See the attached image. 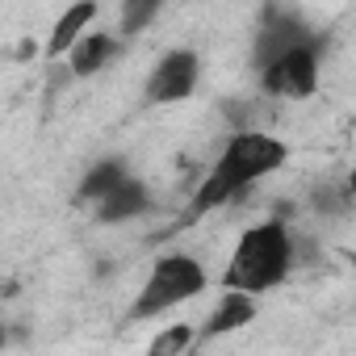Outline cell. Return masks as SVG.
I'll list each match as a JSON object with an SVG mask.
<instances>
[{
    "mask_svg": "<svg viewBox=\"0 0 356 356\" xmlns=\"http://www.w3.org/2000/svg\"><path fill=\"white\" fill-rule=\"evenodd\" d=\"M97 222L105 227H118V222H130V218H143L151 210V189L138 181V176H126V181L118 189H109L97 206Z\"/></svg>",
    "mask_w": 356,
    "mask_h": 356,
    "instance_id": "cell-10",
    "label": "cell"
},
{
    "mask_svg": "<svg viewBox=\"0 0 356 356\" xmlns=\"http://www.w3.org/2000/svg\"><path fill=\"white\" fill-rule=\"evenodd\" d=\"M197 80H202V55L189 47H172L168 55L155 59V67L143 84V97H147V105H176L197 92Z\"/></svg>",
    "mask_w": 356,
    "mask_h": 356,
    "instance_id": "cell-6",
    "label": "cell"
},
{
    "mask_svg": "<svg viewBox=\"0 0 356 356\" xmlns=\"http://www.w3.org/2000/svg\"><path fill=\"white\" fill-rule=\"evenodd\" d=\"M314 38H323V34H318L298 9H289V5H281V0H273V5L264 9V17H260V26H256L252 63H256V72H260V67L277 63L281 55H289L293 47H306V42H314Z\"/></svg>",
    "mask_w": 356,
    "mask_h": 356,
    "instance_id": "cell-5",
    "label": "cell"
},
{
    "mask_svg": "<svg viewBox=\"0 0 356 356\" xmlns=\"http://www.w3.org/2000/svg\"><path fill=\"white\" fill-rule=\"evenodd\" d=\"M285 159H289V147H285L277 134H268V130H248V126L235 130V134L227 138L218 163L210 168V176L197 185V193H193V202H189V210H185V222H193V218H202V214H210V210H218V206L243 197V193L260 181V176L285 168Z\"/></svg>",
    "mask_w": 356,
    "mask_h": 356,
    "instance_id": "cell-1",
    "label": "cell"
},
{
    "mask_svg": "<svg viewBox=\"0 0 356 356\" xmlns=\"http://www.w3.org/2000/svg\"><path fill=\"white\" fill-rule=\"evenodd\" d=\"M256 310H260V298H256V293H248V289H227V285H222V298H218V306L210 310V318H206V327H202V343L248 327V323L256 318Z\"/></svg>",
    "mask_w": 356,
    "mask_h": 356,
    "instance_id": "cell-8",
    "label": "cell"
},
{
    "mask_svg": "<svg viewBox=\"0 0 356 356\" xmlns=\"http://www.w3.org/2000/svg\"><path fill=\"white\" fill-rule=\"evenodd\" d=\"M323 80V38L293 47L289 55H281L277 63L260 67V88L268 97H285V101H306L318 92Z\"/></svg>",
    "mask_w": 356,
    "mask_h": 356,
    "instance_id": "cell-4",
    "label": "cell"
},
{
    "mask_svg": "<svg viewBox=\"0 0 356 356\" xmlns=\"http://www.w3.org/2000/svg\"><path fill=\"white\" fill-rule=\"evenodd\" d=\"M352 202H356V193L348 189V181H343V185H323V189H314V210H323V214H343Z\"/></svg>",
    "mask_w": 356,
    "mask_h": 356,
    "instance_id": "cell-14",
    "label": "cell"
},
{
    "mask_svg": "<svg viewBox=\"0 0 356 356\" xmlns=\"http://www.w3.org/2000/svg\"><path fill=\"white\" fill-rule=\"evenodd\" d=\"M298 264V243L289 235V227L281 218H268V222H256L239 235L231 260H227V273H222V285L227 289H248V293H268L277 289Z\"/></svg>",
    "mask_w": 356,
    "mask_h": 356,
    "instance_id": "cell-2",
    "label": "cell"
},
{
    "mask_svg": "<svg viewBox=\"0 0 356 356\" xmlns=\"http://www.w3.org/2000/svg\"><path fill=\"white\" fill-rule=\"evenodd\" d=\"M130 176V168L122 163V159H97L88 172H84V181H80V202H101L109 189H118L122 181Z\"/></svg>",
    "mask_w": 356,
    "mask_h": 356,
    "instance_id": "cell-11",
    "label": "cell"
},
{
    "mask_svg": "<svg viewBox=\"0 0 356 356\" xmlns=\"http://www.w3.org/2000/svg\"><path fill=\"white\" fill-rule=\"evenodd\" d=\"M118 55H122V34L88 30V34L67 51V67L76 72V80H88V76H101L105 67H113Z\"/></svg>",
    "mask_w": 356,
    "mask_h": 356,
    "instance_id": "cell-7",
    "label": "cell"
},
{
    "mask_svg": "<svg viewBox=\"0 0 356 356\" xmlns=\"http://www.w3.org/2000/svg\"><path fill=\"white\" fill-rule=\"evenodd\" d=\"M193 343H202V331H197V327L172 323V327H163V331L147 343V352H151V356H181V352H189Z\"/></svg>",
    "mask_w": 356,
    "mask_h": 356,
    "instance_id": "cell-13",
    "label": "cell"
},
{
    "mask_svg": "<svg viewBox=\"0 0 356 356\" xmlns=\"http://www.w3.org/2000/svg\"><path fill=\"white\" fill-rule=\"evenodd\" d=\"M206 285H210V273H206V264L197 256L163 252V256H155V264H151V273H147V281H143V289H138V298L130 306V318H138V323L159 318V314H168L176 306L193 302Z\"/></svg>",
    "mask_w": 356,
    "mask_h": 356,
    "instance_id": "cell-3",
    "label": "cell"
},
{
    "mask_svg": "<svg viewBox=\"0 0 356 356\" xmlns=\"http://www.w3.org/2000/svg\"><path fill=\"white\" fill-rule=\"evenodd\" d=\"M348 189H352V193H356V172H352V176H348Z\"/></svg>",
    "mask_w": 356,
    "mask_h": 356,
    "instance_id": "cell-15",
    "label": "cell"
},
{
    "mask_svg": "<svg viewBox=\"0 0 356 356\" xmlns=\"http://www.w3.org/2000/svg\"><path fill=\"white\" fill-rule=\"evenodd\" d=\"M163 5H168V0H122V9H118V34H122V38L143 34V30L159 17Z\"/></svg>",
    "mask_w": 356,
    "mask_h": 356,
    "instance_id": "cell-12",
    "label": "cell"
},
{
    "mask_svg": "<svg viewBox=\"0 0 356 356\" xmlns=\"http://www.w3.org/2000/svg\"><path fill=\"white\" fill-rule=\"evenodd\" d=\"M92 22H97V0H72V5L55 17V26H51V38H47V59L51 63H59V59H67V51L92 30Z\"/></svg>",
    "mask_w": 356,
    "mask_h": 356,
    "instance_id": "cell-9",
    "label": "cell"
}]
</instances>
